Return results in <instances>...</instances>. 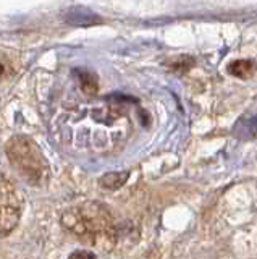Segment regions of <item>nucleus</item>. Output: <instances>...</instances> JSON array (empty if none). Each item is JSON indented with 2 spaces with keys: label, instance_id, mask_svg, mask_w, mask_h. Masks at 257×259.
<instances>
[{
  "label": "nucleus",
  "instance_id": "6",
  "mask_svg": "<svg viewBox=\"0 0 257 259\" xmlns=\"http://www.w3.org/2000/svg\"><path fill=\"white\" fill-rule=\"evenodd\" d=\"M128 178V174L126 172H122V174H107L106 177H102L100 180V185L106 186L109 190H115V188H120Z\"/></svg>",
  "mask_w": 257,
  "mask_h": 259
},
{
  "label": "nucleus",
  "instance_id": "4",
  "mask_svg": "<svg viewBox=\"0 0 257 259\" xmlns=\"http://www.w3.org/2000/svg\"><path fill=\"white\" fill-rule=\"evenodd\" d=\"M2 215H0V225H2V237H7L10 232L15 230V227L20 222L21 215V199L18 196L17 188L7 180V177H2Z\"/></svg>",
  "mask_w": 257,
  "mask_h": 259
},
{
  "label": "nucleus",
  "instance_id": "2",
  "mask_svg": "<svg viewBox=\"0 0 257 259\" xmlns=\"http://www.w3.org/2000/svg\"><path fill=\"white\" fill-rule=\"evenodd\" d=\"M62 225L76 238L104 251H110L117 243L115 219L100 202L89 201L70 207L62 215Z\"/></svg>",
  "mask_w": 257,
  "mask_h": 259
},
{
  "label": "nucleus",
  "instance_id": "5",
  "mask_svg": "<svg viewBox=\"0 0 257 259\" xmlns=\"http://www.w3.org/2000/svg\"><path fill=\"white\" fill-rule=\"evenodd\" d=\"M228 71L236 78H247L257 71V63L254 60H236L228 65Z\"/></svg>",
  "mask_w": 257,
  "mask_h": 259
},
{
  "label": "nucleus",
  "instance_id": "1",
  "mask_svg": "<svg viewBox=\"0 0 257 259\" xmlns=\"http://www.w3.org/2000/svg\"><path fill=\"white\" fill-rule=\"evenodd\" d=\"M87 113L89 125L81 121H73L68 126V143L75 149L92 152V154H109L117 151L130 133V120L123 112H118L107 105L91 109Z\"/></svg>",
  "mask_w": 257,
  "mask_h": 259
},
{
  "label": "nucleus",
  "instance_id": "7",
  "mask_svg": "<svg viewBox=\"0 0 257 259\" xmlns=\"http://www.w3.org/2000/svg\"><path fill=\"white\" fill-rule=\"evenodd\" d=\"M68 259H99L97 256H95L92 251H87V249H76L73 251Z\"/></svg>",
  "mask_w": 257,
  "mask_h": 259
},
{
  "label": "nucleus",
  "instance_id": "3",
  "mask_svg": "<svg viewBox=\"0 0 257 259\" xmlns=\"http://www.w3.org/2000/svg\"><path fill=\"white\" fill-rule=\"evenodd\" d=\"M7 156L15 170L31 185H42L49 178V164L39 146L26 136H15L7 143Z\"/></svg>",
  "mask_w": 257,
  "mask_h": 259
}]
</instances>
